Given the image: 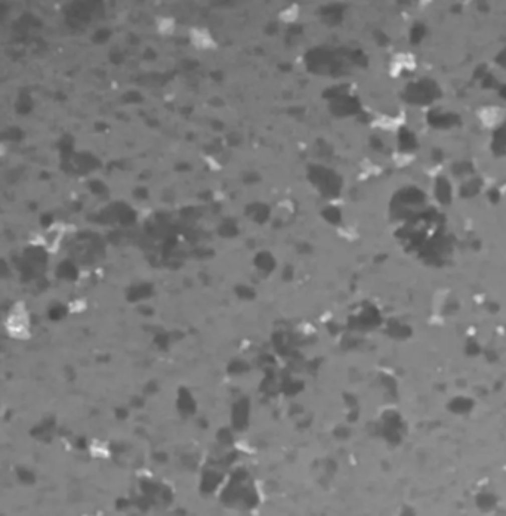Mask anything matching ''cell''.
Returning <instances> with one entry per match:
<instances>
[{
  "label": "cell",
  "instance_id": "obj_1",
  "mask_svg": "<svg viewBox=\"0 0 506 516\" xmlns=\"http://www.w3.org/2000/svg\"><path fill=\"white\" fill-rule=\"evenodd\" d=\"M8 334L15 340H27L31 337V318L29 308L24 302H17L8 311L5 319Z\"/></svg>",
  "mask_w": 506,
  "mask_h": 516
},
{
  "label": "cell",
  "instance_id": "obj_2",
  "mask_svg": "<svg viewBox=\"0 0 506 516\" xmlns=\"http://www.w3.org/2000/svg\"><path fill=\"white\" fill-rule=\"evenodd\" d=\"M65 237V225L62 222H55L49 225L39 235V244L49 253H57Z\"/></svg>",
  "mask_w": 506,
  "mask_h": 516
}]
</instances>
